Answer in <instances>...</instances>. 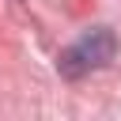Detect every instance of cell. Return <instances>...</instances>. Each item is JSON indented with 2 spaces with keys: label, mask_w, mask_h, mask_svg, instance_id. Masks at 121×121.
<instances>
[{
  "label": "cell",
  "mask_w": 121,
  "mask_h": 121,
  "mask_svg": "<svg viewBox=\"0 0 121 121\" xmlns=\"http://www.w3.org/2000/svg\"><path fill=\"white\" fill-rule=\"evenodd\" d=\"M117 53V34L110 26H87L60 57H57V72L64 79H83L98 68H106Z\"/></svg>",
  "instance_id": "1"
}]
</instances>
